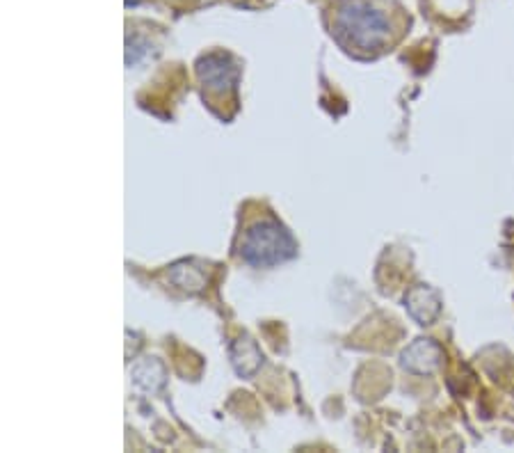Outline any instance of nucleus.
Segmentation results:
<instances>
[{"label": "nucleus", "instance_id": "f257e3e1", "mask_svg": "<svg viewBox=\"0 0 514 453\" xmlns=\"http://www.w3.org/2000/svg\"><path fill=\"white\" fill-rule=\"evenodd\" d=\"M332 33L350 51H380L391 39V19L375 0H339Z\"/></svg>", "mask_w": 514, "mask_h": 453}, {"label": "nucleus", "instance_id": "f03ea898", "mask_svg": "<svg viewBox=\"0 0 514 453\" xmlns=\"http://www.w3.org/2000/svg\"><path fill=\"white\" fill-rule=\"evenodd\" d=\"M295 250L297 245L291 232L272 218L256 220L254 225L247 227L243 243H240V257L254 268L284 264V261L295 257Z\"/></svg>", "mask_w": 514, "mask_h": 453}, {"label": "nucleus", "instance_id": "7ed1b4c3", "mask_svg": "<svg viewBox=\"0 0 514 453\" xmlns=\"http://www.w3.org/2000/svg\"><path fill=\"white\" fill-rule=\"evenodd\" d=\"M197 76L211 94H229L236 90L238 67L227 53H208L197 62Z\"/></svg>", "mask_w": 514, "mask_h": 453}, {"label": "nucleus", "instance_id": "20e7f679", "mask_svg": "<svg viewBox=\"0 0 514 453\" xmlns=\"http://www.w3.org/2000/svg\"><path fill=\"white\" fill-rule=\"evenodd\" d=\"M441 362V348L430 339H419L403 353V367L412 373H432Z\"/></svg>", "mask_w": 514, "mask_h": 453}, {"label": "nucleus", "instance_id": "39448f33", "mask_svg": "<svg viewBox=\"0 0 514 453\" xmlns=\"http://www.w3.org/2000/svg\"><path fill=\"white\" fill-rule=\"evenodd\" d=\"M231 364H234L238 376L252 378L263 364L259 346H256L250 337H240L238 341H234V346H231Z\"/></svg>", "mask_w": 514, "mask_h": 453}, {"label": "nucleus", "instance_id": "423d86ee", "mask_svg": "<svg viewBox=\"0 0 514 453\" xmlns=\"http://www.w3.org/2000/svg\"><path fill=\"white\" fill-rule=\"evenodd\" d=\"M405 302H407L409 314H412L416 321H421L423 325L430 323L439 314V298L435 291L428 289V286H419V289H414Z\"/></svg>", "mask_w": 514, "mask_h": 453}, {"label": "nucleus", "instance_id": "0eeeda50", "mask_svg": "<svg viewBox=\"0 0 514 453\" xmlns=\"http://www.w3.org/2000/svg\"><path fill=\"white\" fill-rule=\"evenodd\" d=\"M133 380L135 385L144 389V392L156 394L158 389H163L165 385L163 362L156 360V357H147V360H142L138 367L133 369Z\"/></svg>", "mask_w": 514, "mask_h": 453}, {"label": "nucleus", "instance_id": "6e6552de", "mask_svg": "<svg viewBox=\"0 0 514 453\" xmlns=\"http://www.w3.org/2000/svg\"><path fill=\"white\" fill-rule=\"evenodd\" d=\"M170 280L183 291L199 293L206 286V275L195 261H179L170 270Z\"/></svg>", "mask_w": 514, "mask_h": 453}]
</instances>
